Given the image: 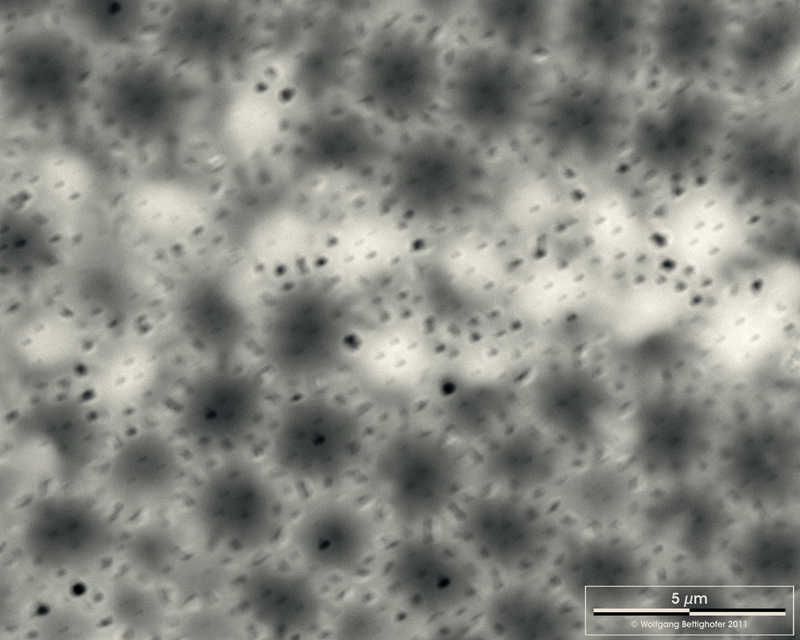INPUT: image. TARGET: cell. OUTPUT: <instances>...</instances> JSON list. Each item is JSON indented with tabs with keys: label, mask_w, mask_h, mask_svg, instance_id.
<instances>
[{
	"label": "cell",
	"mask_w": 800,
	"mask_h": 640,
	"mask_svg": "<svg viewBox=\"0 0 800 640\" xmlns=\"http://www.w3.org/2000/svg\"><path fill=\"white\" fill-rule=\"evenodd\" d=\"M715 422L700 404L662 399L643 404L632 421V455L651 476L679 480L712 448Z\"/></svg>",
	"instance_id": "cell-25"
},
{
	"label": "cell",
	"mask_w": 800,
	"mask_h": 640,
	"mask_svg": "<svg viewBox=\"0 0 800 640\" xmlns=\"http://www.w3.org/2000/svg\"><path fill=\"white\" fill-rule=\"evenodd\" d=\"M734 116L713 86H668L635 105L625 148L656 174L689 175L720 155Z\"/></svg>",
	"instance_id": "cell-7"
},
{
	"label": "cell",
	"mask_w": 800,
	"mask_h": 640,
	"mask_svg": "<svg viewBox=\"0 0 800 640\" xmlns=\"http://www.w3.org/2000/svg\"><path fill=\"white\" fill-rule=\"evenodd\" d=\"M101 58L58 17L15 21L1 41V101L8 121L36 131L89 114Z\"/></svg>",
	"instance_id": "cell-2"
},
{
	"label": "cell",
	"mask_w": 800,
	"mask_h": 640,
	"mask_svg": "<svg viewBox=\"0 0 800 640\" xmlns=\"http://www.w3.org/2000/svg\"><path fill=\"white\" fill-rule=\"evenodd\" d=\"M389 588L415 615L438 618L466 607L479 589L475 564L433 536H410L392 548L385 567Z\"/></svg>",
	"instance_id": "cell-20"
},
{
	"label": "cell",
	"mask_w": 800,
	"mask_h": 640,
	"mask_svg": "<svg viewBox=\"0 0 800 640\" xmlns=\"http://www.w3.org/2000/svg\"><path fill=\"white\" fill-rule=\"evenodd\" d=\"M202 87L150 48L105 58L88 118L123 146L167 148L188 132Z\"/></svg>",
	"instance_id": "cell-3"
},
{
	"label": "cell",
	"mask_w": 800,
	"mask_h": 640,
	"mask_svg": "<svg viewBox=\"0 0 800 640\" xmlns=\"http://www.w3.org/2000/svg\"><path fill=\"white\" fill-rule=\"evenodd\" d=\"M96 625L83 609L60 604L53 606L37 617L34 632L41 639H87L93 636Z\"/></svg>",
	"instance_id": "cell-39"
},
{
	"label": "cell",
	"mask_w": 800,
	"mask_h": 640,
	"mask_svg": "<svg viewBox=\"0 0 800 640\" xmlns=\"http://www.w3.org/2000/svg\"><path fill=\"white\" fill-rule=\"evenodd\" d=\"M795 145L792 124L781 117L734 116L720 155H725L727 174L740 194L780 204L795 191Z\"/></svg>",
	"instance_id": "cell-24"
},
{
	"label": "cell",
	"mask_w": 800,
	"mask_h": 640,
	"mask_svg": "<svg viewBox=\"0 0 800 640\" xmlns=\"http://www.w3.org/2000/svg\"><path fill=\"white\" fill-rule=\"evenodd\" d=\"M435 125L396 136L385 162L390 196L403 211L424 217L462 205L473 186L468 140Z\"/></svg>",
	"instance_id": "cell-14"
},
{
	"label": "cell",
	"mask_w": 800,
	"mask_h": 640,
	"mask_svg": "<svg viewBox=\"0 0 800 640\" xmlns=\"http://www.w3.org/2000/svg\"><path fill=\"white\" fill-rule=\"evenodd\" d=\"M265 387L234 361L209 362L190 375L176 398L180 435L193 446L225 452L246 442L263 415Z\"/></svg>",
	"instance_id": "cell-13"
},
{
	"label": "cell",
	"mask_w": 800,
	"mask_h": 640,
	"mask_svg": "<svg viewBox=\"0 0 800 640\" xmlns=\"http://www.w3.org/2000/svg\"><path fill=\"white\" fill-rule=\"evenodd\" d=\"M354 315L348 298L320 279L302 278L270 302L261 341L265 361L293 383L323 379L345 362Z\"/></svg>",
	"instance_id": "cell-6"
},
{
	"label": "cell",
	"mask_w": 800,
	"mask_h": 640,
	"mask_svg": "<svg viewBox=\"0 0 800 640\" xmlns=\"http://www.w3.org/2000/svg\"><path fill=\"white\" fill-rule=\"evenodd\" d=\"M294 544L315 570L350 573L362 565L373 544V528L367 517L345 502L323 501L297 522Z\"/></svg>",
	"instance_id": "cell-28"
},
{
	"label": "cell",
	"mask_w": 800,
	"mask_h": 640,
	"mask_svg": "<svg viewBox=\"0 0 800 640\" xmlns=\"http://www.w3.org/2000/svg\"><path fill=\"white\" fill-rule=\"evenodd\" d=\"M728 567L737 583L752 590L777 592L797 588L798 525L781 518L755 522L733 541Z\"/></svg>",
	"instance_id": "cell-30"
},
{
	"label": "cell",
	"mask_w": 800,
	"mask_h": 640,
	"mask_svg": "<svg viewBox=\"0 0 800 640\" xmlns=\"http://www.w3.org/2000/svg\"><path fill=\"white\" fill-rule=\"evenodd\" d=\"M544 64L475 39L450 51L441 118L468 141L527 134L551 78Z\"/></svg>",
	"instance_id": "cell-4"
},
{
	"label": "cell",
	"mask_w": 800,
	"mask_h": 640,
	"mask_svg": "<svg viewBox=\"0 0 800 640\" xmlns=\"http://www.w3.org/2000/svg\"><path fill=\"white\" fill-rule=\"evenodd\" d=\"M210 565L198 559H181L170 575L176 592L186 599H198L215 584Z\"/></svg>",
	"instance_id": "cell-41"
},
{
	"label": "cell",
	"mask_w": 800,
	"mask_h": 640,
	"mask_svg": "<svg viewBox=\"0 0 800 640\" xmlns=\"http://www.w3.org/2000/svg\"><path fill=\"white\" fill-rule=\"evenodd\" d=\"M183 458L176 440L155 427L126 433L108 453L104 487L117 503L151 508L172 498L182 482Z\"/></svg>",
	"instance_id": "cell-26"
},
{
	"label": "cell",
	"mask_w": 800,
	"mask_h": 640,
	"mask_svg": "<svg viewBox=\"0 0 800 640\" xmlns=\"http://www.w3.org/2000/svg\"><path fill=\"white\" fill-rule=\"evenodd\" d=\"M192 507L204 538L224 549H260L271 542L279 527L273 487L254 466L239 460L207 472L194 491Z\"/></svg>",
	"instance_id": "cell-16"
},
{
	"label": "cell",
	"mask_w": 800,
	"mask_h": 640,
	"mask_svg": "<svg viewBox=\"0 0 800 640\" xmlns=\"http://www.w3.org/2000/svg\"><path fill=\"white\" fill-rule=\"evenodd\" d=\"M364 441V428L354 410L328 396L307 394L280 410L272 431L271 454L289 477L328 483L354 467Z\"/></svg>",
	"instance_id": "cell-10"
},
{
	"label": "cell",
	"mask_w": 800,
	"mask_h": 640,
	"mask_svg": "<svg viewBox=\"0 0 800 640\" xmlns=\"http://www.w3.org/2000/svg\"><path fill=\"white\" fill-rule=\"evenodd\" d=\"M118 547L130 570L148 581L169 578L182 559L178 534L162 521L135 527L120 538Z\"/></svg>",
	"instance_id": "cell-36"
},
{
	"label": "cell",
	"mask_w": 800,
	"mask_h": 640,
	"mask_svg": "<svg viewBox=\"0 0 800 640\" xmlns=\"http://www.w3.org/2000/svg\"><path fill=\"white\" fill-rule=\"evenodd\" d=\"M238 597L250 617L279 636L314 629L322 616V600L304 575L268 565L248 569L237 585Z\"/></svg>",
	"instance_id": "cell-29"
},
{
	"label": "cell",
	"mask_w": 800,
	"mask_h": 640,
	"mask_svg": "<svg viewBox=\"0 0 800 640\" xmlns=\"http://www.w3.org/2000/svg\"><path fill=\"white\" fill-rule=\"evenodd\" d=\"M718 469L727 490L743 503L765 509L785 507L798 489V437L782 419H747L725 437Z\"/></svg>",
	"instance_id": "cell-17"
},
{
	"label": "cell",
	"mask_w": 800,
	"mask_h": 640,
	"mask_svg": "<svg viewBox=\"0 0 800 640\" xmlns=\"http://www.w3.org/2000/svg\"><path fill=\"white\" fill-rule=\"evenodd\" d=\"M361 9L344 98L396 137L441 118L450 51L427 23Z\"/></svg>",
	"instance_id": "cell-1"
},
{
	"label": "cell",
	"mask_w": 800,
	"mask_h": 640,
	"mask_svg": "<svg viewBox=\"0 0 800 640\" xmlns=\"http://www.w3.org/2000/svg\"><path fill=\"white\" fill-rule=\"evenodd\" d=\"M558 1H476L466 10L475 40L545 62L554 55Z\"/></svg>",
	"instance_id": "cell-31"
},
{
	"label": "cell",
	"mask_w": 800,
	"mask_h": 640,
	"mask_svg": "<svg viewBox=\"0 0 800 640\" xmlns=\"http://www.w3.org/2000/svg\"><path fill=\"white\" fill-rule=\"evenodd\" d=\"M557 467L555 454L537 435L521 431L494 442L484 456L488 479L514 491L548 482Z\"/></svg>",
	"instance_id": "cell-35"
},
{
	"label": "cell",
	"mask_w": 800,
	"mask_h": 640,
	"mask_svg": "<svg viewBox=\"0 0 800 640\" xmlns=\"http://www.w3.org/2000/svg\"><path fill=\"white\" fill-rule=\"evenodd\" d=\"M17 447L44 458L62 487L80 482L103 456L104 426L85 400L56 394L38 398L18 411L11 425Z\"/></svg>",
	"instance_id": "cell-19"
},
{
	"label": "cell",
	"mask_w": 800,
	"mask_h": 640,
	"mask_svg": "<svg viewBox=\"0 0 800 640\" xmlns=\"http://www.w3.org/2000/svg\"><path fill=\"white\" fill-rule=\"evenodd\" d=\"M634 108L626 87L564 71L550 78L527 135L560 156L599 162L625 148Z\"/></svg>",
	"instance_id": "cell-8"
},
{
	"label": "cell",
	"mask_w": 800,
	"mask_h": 640,
	"mask_svg": "<svg viewBox=\"0 0 800 640\" xmlns=\"http://www.w3.org/2000/svg\"><path fill=\"white\" fill-rule=\"evenodd\" d=\"M649 3L558 1L553 56L566 72L626 87L647 68Z\"/></svg>",
	"instance_id": "cell-9"
},
{
	"label": "cell",
	"mask_w": 800,
	"mask_h": 640,
	"mask_svg": "<svg viewBox=\"0 0 800 640\" xmlns=\"http://www.w3.org/2000/svg\"><path fill=\"white\" fill-rule=\"evenodd\" d=\"M335 632L339 638H377L385 631L382 614L373 606L354 602L341 609L335 620Z\"/></svg>",
	"instance_id": "cell-40"
},
{
	"label": "cell",
	"mask_w": 800,
	"mask_h": 640,
	"mask_svg": "<svg viewBox=\"0 0 800 640\" xmlns=\"http://www.w3.org/2000/svg\"><path fill=\"white\" fill-rule=\"evenodd\" d=\"M565 509L577 520L607 526L624 519L634 504V485L621 466L599 463L572 475L563 485Z\"/></svg>",
	"instance_id": "cell-34"
},
{
	"label": "cell",
	"mask_w": 800,
	"mask_h": 640,
	"mask_svg": "<svg viewBox=\"0 0 800 640\" xmlns=\"http://www.w3.org/2000/svg\"><path fill=\"white\" fill-rule=\"evenodd\" d=\"M555 576L575 604L591 610L630 606L643 598L651 581L640 550L615 537L569 543L557 559Z\"/></svg>",
	"instance_id": "cell-22"
},
{
	"label": "cell",
	"mask_w": 800,
	"mask_h": 640,
	"mask_svg": "<svg viewBox=\"0 0 800 640\" xmlns=\"http://www.w3.org/2000/svg\"><path fill=\"white\" fill-rule=\"evenodd\" d=\"M233 631L229 617L212 607H197L187 612L179 624L185 638H221Z\"/></svg>",
	"instance_id": "cell-42"
},
{
	"label": "cell",
	"mask_w": 800,
	"mask_h": 640,
	"mask_svg": "<svg viewBox=\"0 0 800 640\" xmlns=\"http://www.w3.org/2000/svg\"><path fill=\"white\" fill-rule=\"evenodd\" d=\"M483 617L488 631L502 639H567L581 629L580 616L571 605L523 586L494 592L484 606Z\"/></svg>",
	"instance_id": "cell-33"
},
{
	"label": "cell",
	"mask_w": 800,
	"mask_h": 640,
	"mask_svg": "<svg viewBox=\"0 0 800 640\" xmlns=\"http://www.w3.org/2000/svg\"><path fill=\"white\" fill-rule=\"evenodd\" d=\"M157 8L145 2H69L57 17L101 59L149 48Z\"/></svg>",
	"instance_id": "cell-32"
},
{
	"label": "cell",
	"mask_w": 800,
	"mask_h": 640,
	"mask_svg": "<svg viewBox=\"0 0 800 640\" xmlns=\"http://www.w3.org/2000/svg\"><path fill=\"white\" fill-rule=\"evenodd\" d=\"M687 583L662 587L652 595V608L657 614L690 624L702 616H731L736 607L727 587L707 583Z\"/></svg>",
	"instance_id": "cell-38"
},
{
	"label": "cell",
	"mask_w": 800,
	"mask_h": 640,
	"mask_svg": "<svg viewBox=\"0 0 800 640\" xmlns=\"http://www.w3.org/2000/svg\"><path fill=\"white\" fill-rule=\"evenodd\" d=\"M176 330L210 362L233 361L250 333L248 312L232 284L216 274L181 283L172 303Z\"/></svg>",
	"instance_id": "cell-27"
},
{
	"label": "cell",
	"mask_w": 800,
	"mask_h": 640,
	"mask_svg": "<svg viewBox=\"0 0 800 640\" xmlns=\"http://www.w3.org/2000/svg\"><path fill=\"white\" fill-rule=\"evenodd\" d=\"M271 16L248 3L172 2L157 8L149 48L203 86L229 82L268 54Z\"/></svg>",
	"instance_id": "cell-5"
},
{
	"label": "cell",
	"mask_w": 800,
	"mask_h": 640,
	"mask_svg": "<svg viewBox=\"0 0 800 640\" xmlns=\"http://www.w3.org/2000/svg\"><path fill=\"white\" fill-rule=\"evenodd\" d=\"M107 611L112 623L135 637H155L167 625V608L158 592L135 579L120 578L107 593Z\"/></svg>",
	"instance_id": "cell-37"
},
{
	"label": "cell",
	"mask_w": 800,
	"mask_h": 640,
	"mask_svg": "<svg viewBox=\"0 0 800 640\" xmlns=\"http://www.w3.org/2000/svg\"><path fill=\"white\" fill-rule=\"evenodd\" d=\"M799 51L798 1L735 5L722 77L743 93L771 92L792 76Z\"/></svg>",
	"instance_id": "cell-18"
},
{
	"label": "cell",
	"mask_w": 800,
	"mask_h": 640,
	"mask_svg": "<svg viewBox=\"0 0 800 640\" xmlns=\"http://www.w3.org/2000/svg\"><path fill=\"white\" fill-rule=\"evenodd\" d=\"M65 488L32 500L19 528L24 560L44 574L87 572L108 558L121 538L102 508Z\"/></svg>",
	"instance_id": "cell-11"
},
{
	"label": "cell",
	"mask_w": 800,
	"mask_h": 640,
	"mask_svg": "<svg viewBox=\"0 0 800 640\" xmlns=\"http://www.w3.org/2000/svg\"><path fill=\"white\" fill-rule=\"evenodd\" d=\"M372 473L389 511L408 527L440 518L459 490V468L452 451L414 431L391 436L379 449Z\"/></svg>",
	"instance_id": "cell-15"
},
{
	"label": "cell",
	"mask_w": 800,
	"mask_h": 640,
	"mask_svg": "<svg viewBox=\"0 0 800 640\" xmlns=\"http://www.w3.org/2000/svg\"><path fill=\"white\" fill-rule=\"evenodd\" d=\"M461 534L481 561L508 574L537 568L546 558L553 528L538 508L508 496L470 500L462 509Z\"/></svg>",
	"instance_id": "cell-23"
},
{
	"label": "cell",
	"mask_w": 800,
	"mask_h": 640,
	"mask_svg": "<svg viewBox=\"0 0 800 640\" xmlns=\"http://www.w3.org/2000/svg\"><path fill=\"white\" fill-rule=\"evenodd\" d=\"M735 4L650 2L647 68L668 86H712L723 76Z\"/></svg>",
	"instance_id": "cell-12"
},
{
	"label": "cell",
	"mask_w": 800,
	"mask_h": 640,
	"mask_svg": "<svg viewBox=\"0 0 800 640\" xmlns=\"http://www.w3.org/2000/svg\"><path fill=\"white\" fill-rule=\"evenodd\" d=\"M637 524L643 538L679 560L705 563L727 543L732 526L728 505L713 488L675 484L640 505Z\"/></svg>",
	"instance_id": "cell-21"
}]
</instances>
